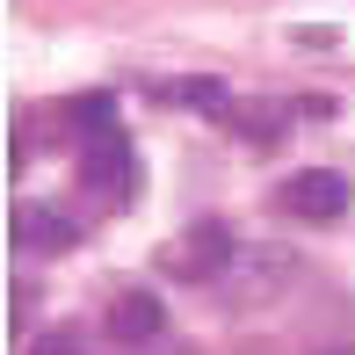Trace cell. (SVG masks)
Segmentation results:
<instances>
[{
  "label": "cell",
  "instance_id": "obj_1",
  "mask_svg": "<svg viewBox=\"0 0 355 355\" xmlns=\"http://www.w3.org/2000/svg\"><path fill=\"white\" fill-rule=\"evenodd\" d=\"M276 203H283L290 218H304V225H334V218H348V174L304 167V174H290V182H283Z\"/></svg>",
  "mask_w": 355,
  "mask_h": 355
},
{
  "label": "cell",
  "instance_id": "obj_2",
  "mask_svg": "<svg viewBox=\"0 0 355 355\" xmlns=\"http://www.w3.org/2000/svg\"><path fill=\"white\" fill-rule=\"evenodd\" d=\"M167 268H174V276H189V283H211V276H225V268H232V232H225L218 218L189 225V232L167 247Z\"/></svg>",
  "mask_w": 355,
  "mask_h": 355
},
{
  "label": "cell",
  "instance_id": "obj_3",
  "mask_svg": "<svg viewBox=\"0 0 355 355\" xmlns=\"http://www.w3.org/2000/svg\"><path fill=\"white\" fill-rule=\"evenodd\" d=\"M80 174H87V189H102V196H123V189L138 182L131 138H123V131H94L87 153H80Z\"/></svg>",
  "mask_w": 355,
  "mask_h": 355
},
{
  "label": "cell",
  "instance_id": "obj_4",
  "mask_svg": "<svg viewBox=\"0 0 355 355\" xmlns=\"http://www.w3.org/2000/svg\"><path fill=\"white\" fill-rule=\"evenodd\" d=\"M159 327H167V312H159L153 290H123V297L109 304V334H116V341H153Z\"/></svg>",
  "mask_w": 355,
  "mask_h": 355
},
{
  "label": "cell",
  "instance_id": "obj_5",
  "mask_svg": "<svg viewBox=\"0 0 355 355\" xmlns=\"http://www.w3.org/2000/svg\"><path fill=\"white\" fill-rule=\"evenodd\" d=\"M15 247H29V254H58V247H73V218L44 211V203H22V211H15Z\"/></svg>",
  "mask_w": 355,
  "mask_h": 355
},
{
  "label": "cell",
  "instance_id": "obj_6",
  "mask_svg": "<svg viewBox=\"0 0 355 355\" xmlns=\"http://www.w3.org/2000/svg\"><path fill=\"white\" fill-rule=\"evenodd\" d=\"M29 355H87V341H80L73 327H51V334H37V341H29Z\"/></svg>",
  "mask_w": 355,
  "mask_h": 355
}]
</instances>
